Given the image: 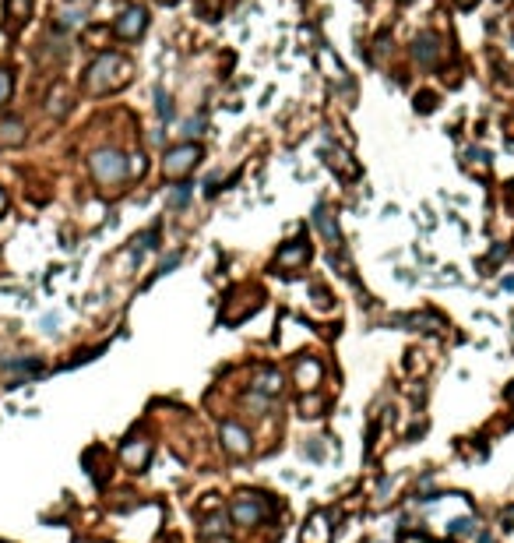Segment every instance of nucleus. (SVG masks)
Instances as JSON below:
<instances>
[{
  "label": "nucleus",
  "instance_id": "f257e3e1",
  "mask_svg": "<svg viewBox=\"0 0 514 543\" xmlns=\"http://www.w3.org/2000/svg\"><path fill=\"white\" fill-rule=\"evenodd\" d=\"M131 60L120 57V53H99L88 71H85V92L88 95H106V92H116L131 81Z\"/></svg>",
  "mask_w": 514,
  "mask_h": 543
},
{
  "label": "nucleus",
  "instance_id": "f03ea898",
  "mask_svg": "<svg viewBox=\"0 0 514 543\" xmlns=\"http://www.w3.org/2000/svg\"><path fill=\"white\" fill-rule=\"evenodd\" d=\"M88 166H92V177H95L102 187H116V184H124V180L131 177V159H127L124 152H116V148H99V152H92Z\"/></svg>",
  "mask_w": 514,
  "mask_h": 543
},
{
  "label": "nucleus",
  "instance_id": "7ed1b4c3",
  "mask_svg": "<svg viewBox=\"0 0 514 543\" xmlns=\"http://www.w3.org/2000/svg\"><path fill=\"white\" fill-rule=\"evenodd\" d=\"M198 163H201V145H198V141H184V145H177V148L166 152L162 173H166L169 180H180V177H187Z\"/></svg>",
  "mask_w": 514,
  "mask_h": 543
},
{
  "label": "nucleus",
  "instance_id": "20e7f679",
  "mask_svg": "<svg viewBox=\"0 0 514 543\" xmlns=\"http://www.w3.org/2000/svg\"><path fill=\"white\" fill-rule=\"evenodd\" d=\"M145 25H148V11H145V7H127V11H120V18H116L113 32H116L120 39L134 42V39L145 32Z\"/></svg>",
  "mask_w": 514,
  "mask_h": 543
},
{
  "label": "nucleus",
  "instance_id": "39448f33",
  "mask_svg": "<svg viewBox=\"0 0 514 543\" xmlns=\"http://www.w3.org/2000/svg\"><path fill=\"white\" fill-rule=\"evenodd\" d=\"M292 381H296L303 392L317 388V385H321V360H313V356H299L296 367H292Z\"/></svg>",
  "mask_w": 514,
  "mask_h": 543
},
{
  "label": "nucleus",
  "instance_id": "423d86ee",
  "mask_svg": "<svg viewBox=\"0 0 514 543\" xmlns=\"http://www.w3.org/2000/svg\"><path fill=\"white\" fill-rule=\"evenodd\" d=\"M222 445L233 452V455H251V448H254V441H251V434L240 427V424H222Z\"/></svg>",
  "mask_w": 514,
  "mask_h": 543
},
{
  "label": "nucleus",
  "instance_id": "0eeeda50",
  "mask_svg": "<svg viewBox=\"0 0 514 543\" xmlns=\"http://www.w3.org/2000/svg\"><path fill=\"white\" fill-rule=\"evenodd\" d=\"M120 459H124L131 469H145V466H148V459H152V441H141V438H131V441H124V448H120Z\"/></svg>",
  "mask_w": 514,
  "mask_h": 543
},
{
  "label": "nucleus",
  "instance_id": "6e6552de",
  "mask_svg": "<svg viewBox=\"0 0 514 543\" xmlns=\"http://www.w3.org/2000/svg\"><path fill=\"white\" fill-rule=\"evenodd\" d=\"M261 515H264V505L254 501V494H240L237 498V505H233V522L237 526H254Z\"/></svg>",
  "mask_w": 514,
  "mask_h": 543
},
{
  "label": "nucleus",
  "instance_id": "1a4fd4ad",
  "mask_svg": "<svg viewBox=\"0 0 514 543\" xmlns=\"http://www.w3.org/2000/svg\"><path fill=\"white\" fill-rule=\"evenodd\" d=\"M441 53H444V49H441V39H437V35H430V32H426V35H419V39H416V46H412V57H416L423 67H434V64L441 60Z\"/></svg>",
  "mask_w": 514,
  "mask_h": 543
},
{
  "label": "nucleus",
  "instance_id": "9d476101",
  "mask_svg": "<svg viewBox=\"0 0 514 543\" xmlns=\"http://www.w3.org/2000/svg\"><path fill=\"white\" fill-rule=\"evenodd\" d=\"M313 226L321 230V237L328 240V247H338V244H342V237H338V226H335V216H331L324 205H317V209H313Z\"/></svg>",
  "mask_w": 514,
  "mask_h": 543
},
{
  "label": "nucleus",
  "instance_id": "9b49d317",
  "mask_svg": "<svg viewBox=\"0 0 514 543\" xmlns=\"http://www.w3.org/2000/svg\"><path fill=\"white\" fill-rule=\"evenodd\" d=\"M306 258H310V247L303 244V240H296V244H285L282 251H278V265L282 269H299V265H306Z\"/></svg>",
  "mask_w": 514,
  "mask_h": 543
},
{
  "label": "nucleus",
  "instance_id": "f8f14e48",
  "mask_svg": "<svg viewBox=\"0 0 514 543\" xmlns=\"http://www.w3.org/2000/svg\"><path fill=\"white\" fill-rule=\"evenodd\" d=\"M32 14V0H4V18H7V28H18L25 25Z\"/></svg>",
  "mask_w": 514,
  "mask_h": 543
},
{
  "label": "nucleus",
  "instance_id": "ddd939ff",
  "mask_svg": "<svg viewBox=\"0 0 514 543\" xmlns=\"http://www.w3.org/2000/svg\"><path fill=\"white\" fill-rule=\"evenodd\" d=\"M25 141V124L21 120H0V145L11 148V145H21Z\"/></svg>",
  "mask_w": 514,
  "mask_h": 543
},
{
  "label": "nucleus",
  "instance_id": "4468645a",
  "mask_svg": "<svg viewBox=\"0 0 514 543\" xmlns=\"http://www.w3.org/2000/svg\"><path fill=\"white\" fill-rule=\"evenodd\" d=\"M328 537H331V522H328V515H313V519H310V530H306L303 540L306 543H328Z\"/></svg>",
  "mask_w": 514,
  "mask_h": 543
},
{
  "label": "nucleus",
  "instance_id": "2eb2a0df",
  "mask_svg": "<svg viewBox=\"0 0 514 543\" xmlns=\"http://www.w3.org/2000/svg\"><path fill=\"white\" fill-rule=\"evenodd\" d=\"M85 4H71V7H64L60 11V18H56V25L60 28H78V25H85Z\"/></svg>",
  "mask_w": 514,
  "mask_h": 543
},
{
  "label": "nucleus",
  "instance_id": "dca6fc26",
  "mask_svg": "<svg viewBox=\"0 0 514 543\" xmlns=\"http://www.w3.org/2000/svg\"><path fill=\"white\" fill-rule=\"evenodd\" d=\"M4 370L7 374H39L42 363L39 360H4Z\"/></svg>",
  "mask_w": 514,
  "mask_h": 543
},
{
  "label": "nucleus",
  "instance_id": "f3484780",
  "mask_svg": "<svg viewBox=\"0 0 514 543\" xmlns=\"http://www.w3.org/2000/svg\"><path fill=\"white\" fill-rule=\"evenodd\" d=\"M257 392H268V395L282 392V374H275V370L261 374V378H257Z\"/></svg>",
  "mask_w": 514,
  "mask_h": 543
},
{
  "label": "nucleus",
  "instance_id": "a211bd4d",
  "mask_svg": "<svg viewBox=\"0 0 514 543\" xmlns=\"http://www.w3.org/2000/svg\"><path fill=\"white\" fill-rule=\"evenodd\" d=\"M476 533V522L472 519H455L451 522V537H472Z\"/></svg>",
  "mask_w": 514,
  "mask_h": 543
},
{
  "label": "nucleus",
  "instance_id": "6ab92c4d",
  "mask_svg": "<svg viewBox=\"0 0 514 543\" xmlns=\"http://www.w3.org/2000/svg\"><path fill=\"white\" fill-rule=\"evenodd\" d=\"M11 92H14V78H11V71L0 67V106L11 99Z\"/></svg>",
  "mask_w": 514,
  "mask_h": 543
},
{
  "label": "nucleus",
  "instance_id": "aec40b11",
  "mask_svg": "<svg viewBox=\"0 0 514 543\" xmlns=\"http://www.w3.org/2000/svg\"><path fill=\"white\" fill-rule=\"evenodd\" d=\"M205 533H208V537H222V533H226V519H222V515H212V519L205 522Z\"/></svg>",
  "mask_w": 514,
  "mask_h": 543
},
{
  "label": "nucleus",
  "instance_id": "412c9836",
  "mask_svg": "<svg viewBox=\"0 0 514 543\" xmlns=\"http://www.w3.org/2000/svg\"><path fill=\"white\" fill-rule=\"evenodd\" d=\"M187 202H191V191H187V187H177V191H173V194H169V205H173V209H177V205H180V209H184V205H187Z\"/></svg>",
  "mask_w": 514,
  "mask_h": 543
},
{
  "label": "nucleus",
  "instance_id": "4be33fe9",
  "mask_svg": "<svg viewBox=\"0 0 514 543\" xmlns=\"http://www.w3.org/2000/svg\"><path fill=\"white\" fill-rule=\"evenodd\" d=\"M155 99H159V113H162V117H169V113H173V106H169V95H166L162 88H155Z\"/></svg>",
  "mask_w": 514,
  "mask_h": 543
},
{
  "label": "nucleus",
  "instance_id": "5701e85b",
  "mask_svg": "<svg viewBox=\"0 0 514 543\" xmlns=\"http://www.w3.org/2000/svg\"><path fill=\"white\" fill-rule=\"evenodd\" d=\"M184 134H187V138L201 134V120H187V124H184Z\"/></svg>",
  "mask_w": 514,
  "mask_h": 543
},
{
  "label": "nucleus",
  "instance_id": "b1692460",
  "mask_svg": "<svg viewBox=\"0 0 514 543\" xmlns=\"http://www.w3.org/2000/svg\"><path fill=\"white\" fill-rule=\"evenodd\" d=\"M416 106H419V110H423V113H426V110H430V106H437V99H434V95H426V92H423V95H419V103H416Z\"/></svg>",
  "mask_w": 514,
  "mask_h": 543
},
{
  "label": "nucleus",
  "instance_id": "393cba45",
  "mask_svg": "<svg viewBox=\"0 0 514 543\" xmlns=\"http://www.w3.org/2000/svg\"><path fill=\"white\" fill-rule=\"evenodd\" d=\"M145 170V156H131V173H141Z\"/></svg>",
  "mask_w": 514,
  "mask_h": 543
},
{
  "label": "nucleus",
  "instance_id": "a878e982",
  "mask_svg": "<svg viewBox=\"0 0 514 543\" xmlns=\"http://www.w3.org/2000/svg\"><path fill=\"white\" fill-rule=\"evenodd\" d=\"M455 4H458V7H465V11H469V7H476V4H479V0H455Z\"/></svg>",
  "mask_w": 514,
  "mask_h": 543
},
{
  "label": "nucleus",
  "instance_id": "bb28decb",
  "mask_svg": "<svg viewBox=\"0 0 514 543\" xmlns=\"http://www.w3.org/2000/svg\"><path fill=\"white\" fill-rule=\"evenodd\" d=\"M4 212H7V194L0 191V216H4Z\"/></svg>",
  "mask_w": 514,
  "mask_h": 543
},
{
  "label": "nucleus",
  "instance_id": "cd10ccee",
  "mask_svg": "<svg viewBox=\"0 0 514 543\" xmlns=\"http://www.w3.org/2000/svg\"><path fill=\"white\" fill-rule=\"evenodd\" d=\"M508 399H511V402H514V385H511V388H508Z\"/></svg>",
  "mask_w": 514,
  "mask_h": 543
},
{
  "label": "nucleus",
  "instance_id": "c85d7f7f",
  "mask_svg": "<svg viewBox=\"0 0 514 543\" xmlns=\"http://www.w3.org/2000/svg\"><path fill=\"white\" fill-rule=\"evenodd\" d=\"M159 4H177V0H159Z\"/></svg>",
  "mask_w": 514,
  "mask_h": 543
},
{
  "label": "nucleus",
  "instance_id": "c756f323",
  "mask_svg": "<svg viewBox=\"0 0 514 543\" xmlns=\"http://www.w3.org/2000/svg\"><path fill=\"white\" fill-rule=\"evenodd\" d=\"M0 543H4V540H0Z\"/></svg>",
  "mask_w": 514,
  "mask_h": 543
}]
</instances>
